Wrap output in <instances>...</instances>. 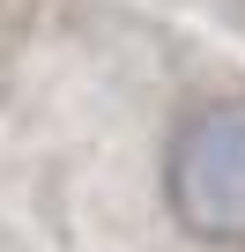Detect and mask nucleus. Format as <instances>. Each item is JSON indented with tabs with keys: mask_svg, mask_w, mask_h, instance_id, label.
Returning a JSON list of instances; mask_svg holds the SVG:
<instances>
[{
	"mask_svg": "<svg viewBox=\"0 0 245 252\" xmlns=\"http://www.w3.org/2000/svg\"><path fill=\"white\" fill-rule=\"evenodd\" d=\"M164 208L193 245H245V96H201L164 141Z\"/></svg>",
	"mask_w": 245,
	"mask_h": 252,
	"instance_id": "f257e3e1",
	"label": "nucleus"
}]
</instances>
